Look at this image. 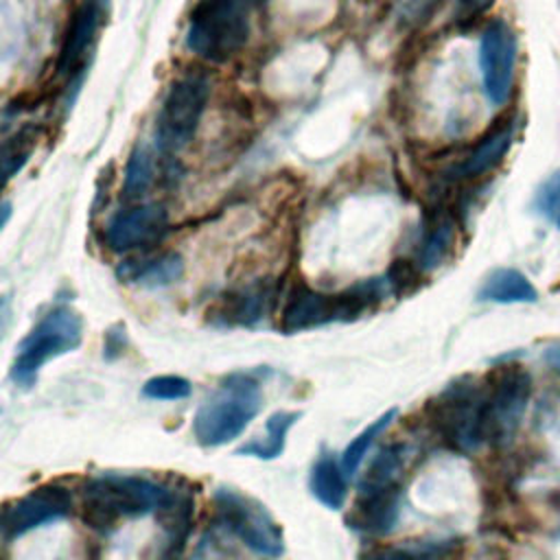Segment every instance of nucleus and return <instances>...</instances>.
Instances as JSON below:
<instances>
[{"mask_svg":"<svg viewBox=\"0 0 560 560\" xmlns=\"http://www.w3.org/2000/svg\"><path fill=\"white\" fill-rule=\"evenodd\" d=\"M168 488L127 472H96L81 488V516L96 532L114 529L122 518H140L162 508Z\"/></svg>","mask_w":560,"mask_h":560,"instance_id":"nucleus-1","label":"nucleus"},{"mask_svg":"<svg viewBox=\"0 0 560 560\" xmlns=\"http://www.w3.org/2000/svg\"><path fill=\"white\" fill-rule=\"evenodd\" d=\"M262 405V383L256 374H228L195 411L192 435L197 444L203 448H217L234 442L260 413Z\"/></svg>","mask_w":560,"mask_h":560,"instance_id":"nucleus-2","label":"nucleus"},{"mask_svg":"<svg viewBox=\"0 0 560 560\" xmlns=\"http://www.w3.org/2000/svg\"><path fill=\"white\" fill-rule=\"evenodd\" d=\"M387 293H392L387 278H370L341 293L295 287L282 311L280 330L293 335L332 322H352L374 308Z\"/></svg>","mask_w":560,"mask_h":560,"instance_id":"nucleus-3","label":"nucleus"},{"mask_svg":"<svg viewBox=\"0 0 560 560\" xmlns=\"http://www.w3.org/2000/svg\"><path fill=\"white\" fill-rule=\"evenodd\" d=\"M252 9L247 0H195L184 35L188 50L212 63L230 61L249 39Z\"/></svg>","mask_w":560,"mask_h":560,"instance_id":"nucleus-4","label":"nucleus"},{"mask_svg":"<svg viewBox=\"0 0 560 560\" xmlns=\"http://www.w3.org/2000/svg\"><path fill=\"white\" fill-rule=\"evenodd\" d=\"M83 341V317L72 306L48 308L15 346L9 376L20 387H31L39 370L52 359L77 350Z\"/></svg>","mask_w":560,"mask_h":560,"instance_id":"nucleus-5","label":"nucleus"},{"mask_svg":"<svg viewBox=\"0 0 560 560\" xmlns=\"http://www.w3.org/2000/svg\"><path fill=\"white\" fill-rule=\"evenodd\" d=\"M212 499L219 523H223V527L230 529L247 549L271 560L284 553L282 529L258 499L230 486L214 488Z\"/></svg>","mask_w":560,"mask_h":560,"instance_id":"nucleus-6","label":"nucleus"},{"mask_svg":"<svg viewBox=\"0 0 560 560\" xmlns=\"http://www.w3.org/2000/svg\"><path fill=\"white\" fill-rule=\"evenodd\" d=\"M433 422L453 448L477 451L488 440L486 392L472 381L451 383L433 405Z\"/></svg>","mask_w":560,"mask_h":560,"instance_id":"nucleus-7","label":"nucleus"},{"mask_svg":"<svg viewBox=\"0 0 560 560\" xmlns=\"http://www.w3.org/2000/svg\"><path fill=\"white\" fill-rule=\"evenodd\" d=\"M210 81L201 72L182 74L171 83L155 118V142L160 151H179L195 138L210 101Z\"/></svg>","mask_w":560,"mask_h":560,"instance_id":"nucleus-8","label":"nucleus"},{"mask_svg":"<svg viewBox=\"0 0 560 560\" xmlns=\"http://www.w3.org/2000/svg\"><path fill=\"white\" fill-rule=\"evenodd\" d=\"M72 512V494L61 483H44L0 505V536L15 540L42 525L66 518Z\"/></svg>","mask_w":560,"mask_h":560,"instance_id":"nucleus-9","label":"nucleus"},{"mask_svg":"<svg viewBox=\"0 0 560 560\" xmlns=\"http://www.w3.org/2000/svg\"><path fill=\"white\" fill-rule=\"evenodd\" d=\"M532 378L521 365L501 368L486 392L488 400V440H508L527 409Z\"/></svg>","mask_w":560,"mask_h":560,"instance_id":"nucleus-10","label":"nucleus"},{"mask_svg":"<svg viewBox=\"0 0 560 560\" xmlns=\"http://www.w3.org/2000/svg\"><path fill=\"white\" fill-rule=\"evenodd\" d=\"M516 39L503 20H492L479 42V70L483 92L490 103L501 105L508 101L514 79Z\"/></svg>","mask_w":560,"mask_h":560,"instance_id":"nucleus-11","label":"nucleus"},{"mask_svg":"<svg viewBox=\"0 0 560 560\" xmlns=\"http://www.w3.org/2000/svg\"><path fill=\"white\" fill-rule=\"evenodd\" d=\"M168 230V212L160 203H140L118 210L105 232V245L112 252H131L155 245Z\"/></svg>","mask_w":560,"mask_h":560,"instance_id":"nucleus-12","label":"nucleus"},{"mask_svg":"<svg viewBox=\"0 0 560 560\" xmlns=\"http://www.w3.org/2000/svg\"><path fill=\"white\" fill-rule=\"evenodd\" d=\"M107 9H109V0H81L79 7L72 11L63 31L57 61H55L57 77L63 79L77 72L79 68H83V61L92 50L96 35L105 22Z\"/></svg>","mask_w":560,"mask_h":560,"instance_id":"nucleus-13","label":"nucleus"},{"mask_svg":"<svg viewBox=\"0 0 560 560\" xmlns=\"http://www.w3.org/2000/svg\"><path fill=\"white\" fill-rule=\"evenodd\" d=\"M400 518V490H363L357 494V501L346 516L350 529L365 536H385L389 534Z\"/></svg>","mask_w":560,"mask_h":560,"instance_id":"nucleus-14","label":"nucleus"},{"mask_svg":"<svg viewBox=\"0 0 560 560\" xmlns=\"http://www.w3.org/2000/svg\"><path fill=\"white\" fill-rule=\"evenodd\" d=\"M512 140H514V122L512 120H503V122L494 125L475 144V149L457 166H453L451 177L453 179H479L486 173L494 171L503 162Z\"/></svg>","mask_w":560,"mask_h":560,"instance_id":"nucleus-15","label":"nucleus"},{"mask_svg":"<svg viewBox=\"0 0 560 560\" xmlns=\"http://www.w3.org/2000/svg\"><path fill=\"white\" fill-rule=\"evenodd\" d=\"M184 273V258L177 252H164L147 260H127L118 267V276L125 282L140 284L144 289H160L177 282Z\"/></svg>","mask_w":560,"mask_h":560,"instance_id":"nucleus-16","label":"nucleus"},{"mask_svg":"<svg viewBox=\"0 0 560 560\" xmlns=\"http://www.w3.org/2000/svg\"><path fill=\"white\" fill-rule=\"evenodd\" d=\"M162 527H164V560H177L190 529L192 521V497L188 490H168L162 503Z\"/></svg>","mask_w":560,"mask_h":560,"instance_id":"nucleus-17","label":"nucleus"},{"mask_svg":"<svg viewBox=\"0 0 560 560\" xmlns=\"http://www.w3.org/2000/svg\"><path fill=\"white\" fill-rule=\"evenodd\" d=\"M311 494L328 510H341L346 503L348 486L346 472L332 453H322L308 475Z\"/></svg>","mask_w":560,"mask_h":560,"instance_id":"nucleus-18","label":"nucleus"},{"mask_svg":"<svg viewBox=\"0 0 560 560\" xmlns=\"http://www.w3.org/2000/svg\"><path fill=\"white\" fill-rule=\"evenodd\" d=\"M479 300L497 302V304H518V302H536L538 293L525 273L512 267L494 269L479 289Z\"/></svg>","mask_w":560,"mask_h":560,"instance_id":"nucleus-19","label":"nucleus"},{"mask_svg":"<svg viewBox=\"0 0 560 560\" xmlns=\"http://www.w3.org/2000/svg\"><path fill=\"white\" fill-rule=\"evenodd\" d=\"M269 291L265 287H247L225 298L219 315H212L219 326H256L265 317Z\"/></svg>","mask_w":560,"mask_h":560,"instance_id":"nucleus-20","label":"nucleus"},{"mask_svg":"<svg viewBox=\"0 0 560 560\" xmlns=\"http://www.w3.org/2000/svg\"><path fill=\"white\" fill-rule=\"evenodd\" d=\"M300 411H276L265 422V433L254 438L236 448V455L243 457H258V459H276L282 455L287 444L289 429L300 420Z\"/></svg>","mask_w":560,"mask_h":560,"instance_id":"nucleus-21","label":"nucleus"},{"mask_svg":"<svg viewBox=\"0 0 560 560\" xmlns=\"http://www.w3.org/2000/svg\"><path fill=\"white\" fill-rule=\"evenodd\" d=\"M402 462H405V446L402 444H387L385 448L378 451L370 468L365 470L359 492L363 490H383V488H396L398 477L402 472Z\"/></svg>","mask_w":560,"mask_h":560,"instance_id":"nucleus-22","label":"nucleus"},{"mask_svg":"<svg viewBox=\"0 0 560 560\" xmlns=\"http://www.w3.org/2000/svg\"><path fill=\"white\" fill-rule=\"evenodd\" d=\"M455 245V221L451 217H440L429 232L424 234V241L418 249V267L422 271L438 269L446 256L451 254Z\"/></svg>","mask_w":560,"mask_h":560,"instance_id":"nucleus-23","label":"nucleus"},{"mask_svg":"<svg viewBox=\"0 0 560 560\" xmlns=\"http://www.w3.org/2000/svg\"><path fill=\"white\" fill-rule=\"evenodd\" d=\"M37 144V133L31 127L20 129L11 138L0 142V190L22 171V166L33 155Z\"/></svg>","mask_w":560,"mask_h":560,"instance_id":"nucleus-24","label":"nucleus"},{"mask_svg":"<svg viewBox=\"0 0 560 560\" xmlns=\"http://www.w3.org/2000/svg\"><path fill=\"white\" fill-rule=\"evenodd\" d=\"M396 416H398V409H396V407L387 409V411L381 413L374 422H370V424L343 448L339 464H341L346 477H352V475L359 470L363 457L368 455V451L372 448V444L376 442V438H378L381 433H385V431L392 427V422L396 420Z\"/></svg>","mask_w":560,"mask_h":560,"instance_id":"nucleus-25","label":"nucleus"},{"mask_svg":"<svg viewBox=\"0 0 560 560\" xmlns=\"http://www.w3.org/2000/svg\"><path fill=\"white\" fill-rule=\"evenodd\" d=\"M453 551V540H418L413 545L378 547L361 560H444Z\"/></svg>","mask_w":560,"mask_h":560,"instance_id":"nucleus-26","label":"nucleus"},{"mask_svg":"<svg viewBox=\"0 0 560 560\" xmlns=\"http://www.w3.org/2000/svg\"><path fill=\"white\" fill-rule=\"evenodd\" d=\"M155 175V162L153 153L147 147H136L127 160L125 175H122V195L127 199L140 197L153 182Z\"/></svg>","mask_w":560,"mask_h":560,"instance_id":"nucleus-27","label":"nucleus"},{"mask_svg":"<svg viewBox=\"0 0 560 560\" xmlns=\"http://www.w3.org/2000/svg\"><path fill=\"white\" fill-rule=\"evenodd\" d=\"M192 394V383L177 374H160L142 385V396L151 400H182Z\"/></svg>","mask_w":560,"mask_h":560,"instance_id":"nucleus-28","label":"nucleus"},{"mask_svg":"<svg viewBox=\"0 0 560 560\" xmlns=\"http://www.w3.org/2000/svg\"><path fill=\"white\" fill-rule=\"evenodd\" d=\"M534 208L551 221L558 219V214H560V171L551 173L545 179V184L538 188L536 199H534Z\"/></svg>","mask_w":560,"mask_h":560,"instance_id":"nucleus-29","label":"nucleus"},{"mask_svg":"<svg viewBox=\"0 0 560 560\" xmlns=\"http://www.w3.org/2000/svg\"><path fill=\"white\" fill-rule=\"evenodd\" d=\"M420 271L422 269H416L409 260H396L385 276L392 293H407L409 289H413L420 280Z\"/></svg>","mask_w":560,"mask_h":560,"instance_id":"nucleus-30","label":"nucleus"},{"mask_svg":"<svg viewBox=\"0 0 560 560\" xmlns=\"http://www.w3.org/2000/svg\"><path fill=\"white\" fill-rule=\"evenodd\" d=\"M129 346V339H127V332H125V326L122 324H114L107 328L105 332V343H103V357L105 361H116L118 357L125 354Z\"/></svg>","mask_w":560,"mask_h":560,"instance_id":"nucleus-31","label":"nucleus"},{"mask_svg":"<svg viewBox=\"0 0 560 560\" xmlns=\"http://www.w3.org/2000/svg\"><path fill=\"white\" fill-rule=\"evenodd\" d=\"M494 0H457V20H475L492 7Z\"/></svg>","mask_w":560,"mask_h":560,"instance_id":"nucleus-32","label":"nucleus"},{"mask_svg":"<svg viewBox=\"0 0 560 560\" xmlns=\"http://www.w3.org/2000/svg\"><path fill=\"white\" fill-rule=\"evenodd\" d=\"M542 359H545V363H547L551 370H556V372L560 374V339L551 341V343L542 350Z\"/></svg>","mask_w":560,"mask_h":560,"instance_id":"nucleus-33","label":"nucleus"},{"mask_svg":"<svg viewBox=\"0 0 560 560\" xmlns=\"http://www.w3.org/2000/svg\"><path fill=\"white\" fill-rule=\"evenodd\" d=\"M433 2L435 0H411V7H413V18H418L424 9H429V7H433Z\"/></svg>","mask_w":560,"mask_h":560,"instance_id":"nucleus-34","label":"nucleus"},{"mask_svg":"<svg viewBox=\"0 0 560 560\" xmlns=\"http://www.w3.org/2000/svg\"><path fill=\"white\" fill-rule=\"evenodd\" d=\"M9 219H11V203L4 201V203H0V230L7 225Z\"/></svg>","mask_w":560,"mask_h":560,"instance_id":"nucleus-35","label":"nucleus"},{"mask_svg":"<svg viewBox=\"0 0 560 560\" xmlns=\"http://www.w3.org/2000/svg\"><path fill=\"white\" fill-rule=\"evenodd\" d=\"M247 2H252L254 7H258V4H260V2H265V0H247Z\"/></svg>","mask_w":560,"mask_h":560,"instance_id":"nucleus-36","label":"nucleus"},{"mask_svg":"<svg viewBox=\"0 0 560 560\" xmlns=\"http://www.w3.org/2000/svg\"><path fill=\"white\" fill-rule=\"evenodd\" d=\"M556 223H558V228H560V214H558V219H556Z\"/></svg>","mask_w":560,"mask_h":560,"instance_id":"nucleus-37","label":"nucleus"}]
</instances>
